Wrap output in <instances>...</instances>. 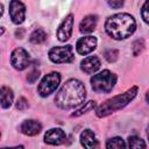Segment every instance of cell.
Listing matches in <instances>:
<instances>
[{"instance_id":"cell-6","label":"cell","mask_w":149,"mask_h":149,"mask_svg":"<svg viewBox=\"0 0 149 149\" xmlns=\"http://www.w3.org/2000/svg\"><path fill=\"white\" fill-rule=\"evenodd\" d=\"M59 83H61V74L56 71H52V72L45 74L41 79V81L37 86V92L41 97H48L55 92V90L58 87Z\"/></svg>"},{"instance_id":"cell-2","label":"cell","mask_w":149,"mask_h":149,"mask_svg":"<svg viewBox=\"0 0 149 149\" xmlns=\"http://www.w3.org/2000/svg\"><path fill=\"white\" fill-rule=\"evenodd\" d=\"M136 29L135 19L128 13H118L107 17L105 30L114 40H125L134 34Z\"/></svg>"},{"instance_id":"cell-28","label":"cell","mask_w":149,"mask_h":149,"mask_svg":"<svg viewBox=\"0 0 149 149\" xmlns=\"http://www.w3.org/2000/svg\"><path fill=\"white\" fill-rule=\"evenodd\" d=\"M2 14H3V6L2 3H0V17L2 16Z\"/></svg>"},{"instance_id":"cell-5","label":"cell","mask_w":149,"mask_h":149,"mask_svg":"<svg viewBox=\"0 0 149 149\" xmlns=\"http://www.w3.org/2000/svg\"><path fill=\"white\" fill-rule=\"evenodd\" d=\"M48 55H49V59L52 63H56V64L71 63L74 59L73 48L70 44L54 47V48H51L49 50V54Z\"/></svg>"},{"instance_id":"cell-15","label":"cell","mask_w":149,"mask_h":149,"mask_svg":"<svg viewBox=\"0 0 149 149\" xmlns=\"http://www.w3.org/2000/svg\"><path fill=\"white\" fill-rule=\"evenodd\" d=\"M97 23H98V16L97 15H93V14H90V15H86L79 23V30L80 33L83 34H88V33H92L95 27H97Z\"/></svg>"},{"instance_id":"cell-21","label":"cell","mask_w":149,"mask_h":149,"mask_svg":"<svg viewBox=\"0 0 149 149\" xmlns=\"http://www.w3.org/2000/svg\"><path fill=\"white\" fill-rule=\"evenodd\" d=\"M104 56L108 63H114L119 57V51L116 49H107L105 50Z\"/></svg>"},{"instance_id":"cell-27","label":"cell","mask_w":149,"mask_h":149,"mask_svg":"<svg viewBox=\"0 0 149 149\" xmlns=\"http://www.w3.org/2000/svg\"><path fill=\"white\" fill-rule=\"evenodd\" d=\"M1 149H24L23 146H15V147H6V148H1Z\"/></svg>"},{"instance_id":"cell-19","label":"cell","mask_w":149,"mask_h":149,"mask_svg":"<svg viewBox=\"0 0 149 149\" xmlns=\"http://www.w3.org/2000/svg\"><path fill=\"white\" fill-rule=\"evenodd\" d=\"M147 144L140 136L133 135L128 137V149H146Z\"/></svg>"},{"instance_id":"cell-11","label":"cell","mask_w":149,"mask_h":149,"mask_svg":"<svg viewBox=\"0 0 149 149\" xmlns=\"http://www.w3.org/2000/svg\"><path fill=\"white\" fill-rule=\"evenodd\" d=\"M66 141V134L61 128H51L44 134V142L50 146H61Z\"/></svg>"},{"instance_id":"cell-9","label":"cell","mask_w":149,"mask_h":149,"mask_svg":"<svg viewBox=\"0 0 149 149\" xmlns=\"http://www.w3.org/2000/svg\"><path fill=\"white\" fill-rule=\"evenodd\" d=\"M97 38L94 36H91V35H87V36H84L81 38H79L76 43V50L79 55H88L91 54L95 48H97Z\"/></svg>"},{"instance_id":"cell-3","label":"cell","mask_w":149,"mask_h":149,"mask_svg":"<svg viewBox=\"0 0 149 149\" xmlns=\"http://www.w3.org/2000/svg\"><path fill=\"white\" fill-rule=\"evenodd\" d=\"M137 86H133L129 90H127L125 93L122 94H118L108 100H106L104 104H101L97 109H95V114L98 118H105L108 116L109 114L122 109L123 107H126L137 94Z\"/></svg>"},{"instance_id":"cell-30","label":"cell","mask_w":149,"mask_h":149,"mask_svg":"<svg viewBox=\"0 0 149 149\" xmlns=\"http://www.w3.org/2000/svg\"><path fill=\"white\" fill-rule=\"evenodd\" d=\"M0 136H1V133H0Z\"/></svg>"},{"instance_id":"cell-24","label":"cell","mask_w":149,"mask_h":149,"mask_svg":"<svg viewBox=\"0 0 149 149\" xmlns=\"http://www.w3.org/2000/svg\"><path fill=\"white\" fill-rule=\"evenodd\" d=\"M38 77H40V71L36 70V69H34V70H31V71L28 73V76H27V80H28V83L34 84V83L38 79Z\"/></svg>"},{"instance_id":"cell-18","label":"cell","mask_w":149,"mask_h":149,"mask_svg":"<svg viewBox=\"0 0 149 149\" xmlns=\"http://www.w3.org/2000/svg\"><path fill=\"white\" fill-rule=\"evenodd\" d=\"M47 40V33L41 29V28H37L35 29L30 36H29V41L33 43V44H41V43H44Z\"/></svg>"},{"instance_id":"cell-4","label":"cell","mask_w":149,"mask_h":149,"mask_svg":"<svg viewBox=\"0 0 149 149\" xmlns=\"http://www.w3.org/2000/svg\"><path fill=\"white\" fill-rule=\"evenodd\" d=\"M116 80H118V77L115 73L111 72L109 70H102L101 72L93 74L90 79V83L94 92L109 93L114 88Z\"/></svg>"},{"instance_id":"cell-13","label":"cell","mask_w":149,"mask_h":149,"mask_svg":"<svg viewBox=\"0 0 149 149\" xmlns=\"http://www.w3.org/2000/svg\"><path fill=\"white\" fill-rule=\"evenodd\" d=\"M79 141L84 149H99V141L91 129H84L80 134Z\"/></svg>"},{"instance_id":"cell-25","label":"cell","mask_w":149,"mask_h":149,"mask_svg":"<svg viewBox=\"0 0 149 149\" xmlns=\"http://www.w3.org/2000/svg\"><path fill=\"white\" fill-rule=\"evenodd\" d=\"M148 6H149V2H148V1H146V2L143 3V6H142V9H141V16H142V19H143V21H144L146 23H148V22H149Z\"/></svg>"},{"instance_id":"cell-20","label":"cell","mask_w":149,"mask_h":149,"mask_svg":"<svg viewBox=\"0 0 149 149\" xmlns=\"http://www.w3.org/2000/svg\"><path fill=\"white\" fill-rule=\"evenodd\" d=\"M95 106H97V102H95L94 100H90V101H87V102H84V106H81L80 108H78L77 111H74V112L71 114V116H80V115H83L84 113L94 109Z\"/></svg>"},{"instance_id":"cell-26","label":"cell","mask_w":149,"mask_h":149,"mask_svg":"<svg viewBox=\"0 0 149 149\" xmlns=\"http://www.w3.org/2000/svg\"><path fill=\"white\" fill-rule=\"evenodd\" d=\"M107 3H108L109 7L115 8V9L121 8V7L123 6V1H107Z\"/></svg>"},{"instance_id":"cell-7","label":"cell","mask_w":149,"mask_h":149,"mask_svg":"<svg viewBox=\"0 0 149 149\" xmlns=\"http://www.w3.org/2000/svg\"><path fill=\"white\" fill-rule=\"evenodd\" d=\"M10 64L15 70L22 71L30 64V56L23 48H16L10 54Z\"/></svg>"},{"instance_id":"cell-8","label":"cell","mask_w":149,"mask_h":149,"mask_svg":"<svg viewBox=\"0 0 149 149\" xmlns=\"http://www.w3.org/2000/svg\"><path fill=\"white\" fill-rule=\"evenodd\" d=\"M9 16L13 23L21 24L26 19V6L23 2L13 0L9 2Z\"/></svg>"},{"instance_id":"cell-14","label":"cell","mask_w":149,"mask_h":149,"mask_svg":"<svg viewBox=\"0 0 149 149\" xmlns=\"http://www.w3.org/2000/svg\"><path fill=\"white\" fill-rule=\"evenodd\" d=\"M41 130H42V125L37 120H34V119L24 120L20 125V132L27 136H35L40 134Z\"/></svg>"},{"instance_id":"cell-23","label":"cell","mask_w":149,"mask_h":149,"mask_svg":"<svg viewBox=\"0 0 149 149\" xmlns=\"http://www.w3.org/2000/svg\"><path fill=\"white\" fill-rule=\"evenodd\" d=\"M28 106H29L28 100H27L24 97H20V98L17 99V101H16V105H15L16 109H19V111H24V109L28 108Z\"/></svg>"},{"instance_id":"cell-17","label":"cell","mask_w":149,"mask_h":149,"mask_svg":"<svg viewBox=\"0 0 149 149\" xmlns=\"http://www.w3.org/2000/svg\"><path fill=\"white\" fill-rule=\"evenodd\" d=\"M106 149H127L126 142L120 136H114L107 140L106 142Z\"/></svg>"},{"instance_id":"cell-29","label":"cell","mask_w":149,"mask_h":149,"mask_svg":"<svg viewBox=\"0 0 149 149\" xmlns=\"http://www.w3.org/2000/svg\"><path fill=\"white\" fill-rule=\"evenodd\" d=\"M5 33V28L3 27H0V35H2Z\"/></svg>"},{"instance_id":"cell-16","label":"cell","mask_w":149,"mask_h":149,"mask_svg":"<svg viewBox=\"0 0 149 149\" xmlns=\"http://www.w3.org/2000/svg\"><path fill=\"white\" fill-rule=\"evenodd\" d=\"M14 100L13 90L8 86H2L0 88V106L5 109L9 108Z\"/></svg>"},{"instance_id":"cell-10","label":"cell","mask_w":149,"mask_h":149,"mask_svg":"<svg viewBox=\"0 0 149 149\" xmlns=\"http://www.w3.org/2000/svg\"><path fill=\"white\" fill-rule=\"evenodd\" d=\"M72 28H73V15L69 14L65 16V19L62 21V23L57 29V38L61 42L68 41L71 37Z\"/></svg>"},{"instance_id":"cell-22","label":"cell","mask_w":149,"mask_h":149,"mask_svg":"<svg viewBox=\"0 0 149 149\" xmlns=\"http://www.w3.org/2000/svg\"><path fill=\"white\" fill-rule=\"evenodd\" d=\"M143 49H144V41H143V38H139V40L134 41L133 47H132V50H133V55L134 56H137Z\"/></svg>"},{"instance_id":"cell-12","label":"cell","mask_w":149,"mask_h":149,"mask_svg":"<svg viewBox=\"0 0 149 149\" xmlns=\"http://www.w3.org/2000/svg\"><path fill=\"white\" fill-rule=\"evenodd\" d=\"M101 62L98 56H87L80 62V70L86 74H92L100 69Z\"/></svg>"},{"instance_id":"cell-1","label":"cell","mask_w":149,"mask_h":149,"mask_svg":"<svg viewBox=\"0 0 149 149\" xmlns=\"http://www.w3.org/2000/svg\"><path fill=\"white\" fill-rule=\"evenodd\" d=\"M86 98L84 84L78 79H69L56 93L55 104L62 109H72L80 106Z\"/></svg>"}]
</instances>
